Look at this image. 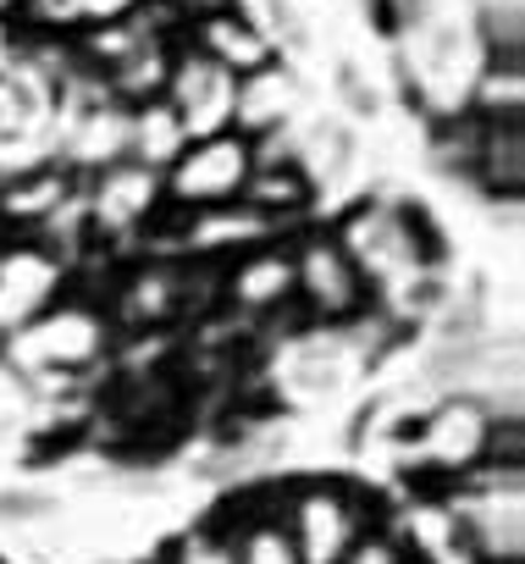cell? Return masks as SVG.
Returning a JSON list of instances; mask_svg holds the SVG:
<instances>
[{"instance_id": "6da1fadb", "label": "cell", "mask_w": 525, "mask_h": 564, "mask_svg": "<svg viewBox=\"0 0 525 564\" xmlns=\"http://www.w3.org/2000/svg\"><path fill=\"white\" fill-rule=\"evenodd\" d=\"M453 536L475 564L525 558V481L519 465H481V481L453 498Z\"/></svg>"}, {"instance_id": "7a4b0ae2", "label": "cell", "mask_w": 525, "mask_h": 564, "mask_svg": "<svg viewBox=\"0 0 525 564\" xmlns=\"http://www.w3.org/2000/svg\"><path fill=\"white\" fill-rule=\"evenodd\" d=\"M277 514L299 547V564H343V553L371 525H382L371 498L360 487H343V481H305L277 503Z\"/></svg>"}, {"instance_id": "3957f363", "label": "cell", "mask_w": 525, "mask_h": 564, "mask_svg": "<svg viewBox=\"0 0 525 564\" xmlns=\"http://www.w3.org/2000/svg\"><path fill=\"white\" fill-rule=\"evenodd\" d=\"M254 172V144L243 133H210V139H188V150L161 172V199L177 210H216L232 205L243 194Z\"/></svg>"}, {"instance_id": "277c9868", "label": "cell", "mask_w": 525, "mask_h": 564, "mask_svg": "<svg viewBox=\"0 0 525 564\" xmlns=\"http://www.w3.org/2000/svg\"><path fill=\"white\" fill-rule=\"evenodd\" d=\"M492 437H497V410L475 393H453L420 415L409 448L437 476H475L492 459Z\"/></svg>"}, {"instance_id": "5b68a950", "label": "cell", "mask_w": 525, "mask_h": 564, "mask_svg": "<svg viewBox=\"0 0 525 564\" xmlns=\"http://www.w3.org/2000/svg\"><path fill=\"white\" fill-rule=\"evenodd\" d=\"M294 300H305L316 322H354L365 311L371 282L354 265V254L338 243V232H310L294 249Z\"/></svg>"}, {"instance_id": "8992f818", "label": "cell", "mask_w": 525, "mask_h": 564, "mask_svg": "<svg viewBox=\"0 0 525 564\" xmlns=\"http://www.w3.org/2000/svg\"><path fill=\"white\" fill-rule=\"evenodd\" d=\"M232 73H221L210 56L199 51H183L177 62H166V84H161V100L177 111L183 133L188 139H210V133H227L232 128Z\"/></svg>"}, {"instance_id": "52a82bcc", "label": "cell", "mask_w": 525, "mask_h": 564, "mask_svg": "<svg viewBox=\"0 0 525 564\" xmlns=\"http://www.w3.org/2000/svg\"><path fill=\"white\" fill-rule=\"evenodd\" d=\"M161 205H166V199H161V172H150V166H139V161L106 166L100 183H95V199H89L100 232H133V227H144Z\"/></svg>"}, {"instance_id": "ba28073f", "label": "cell", "mask_w": 525, "mask_h": 564, "mask_svg": "<svg viewBox=\"0 0 525 564\" xmlns=\"http://www.w3.org/2000/svg\"><path fill=\"white\" fill-rule=\"evenodd\" d=\"M227 300L249 316H266V311H283L294 300V249L283 243H254L232 260L227 271Z\"/></svg>"}, {"instance_id": "9c48e42d", "label": "cell", "mask_w": 525, "mask_h": 564, "mask_svg": "<svg viewBox=\"0 0 525 564\" xmlns=\"http://www.w3.org/2000/svg\"><path fill=\"white\" fill-rule=\"evenodd\" d=\"M294 73L266 62V67H254L232 84V133H277L294 111Z\"/></svg>"}, {"instance_id": "30bf717a", "label": "cell", "mask_w": 525, "mask_h": 564, "mask_svg": "<svg viewBox=\"0 0 525 564\" xmlns=\"http://www.w3.org/2000/svg\"><path fill=\"white\" fill-rule=\"evenodd\" d=\"M188 300V271L177 265H139L128 282H122V294H117V322L122 327H161L183 311Z\"/></svg>"}, {"instance_id": "8fae6325", "label": "cell", "mask_w": 525, "mask_h": 564, "mask_svg": "<svg viewBox=\"0 0 525 564\" xmlns=\"http://www.w3.org/2000/svg\"><path fill=\"white\" fill-rule=\"evenodd\" d=\"M194 51L210 56V62H216L221 73H232V78H243V73H254V67H266V62H272L266 34H260L254 23H243L232 7L199 18V40H194Z\"/></svg>"}, {"instance_id": "7c38bea8", "label": "cell", "mask_w": 525, "mask_h": 564, "mask_svg": "<svg viewBox=\"0 0 525 564\" xmlns=\"http://www.w3.org/2000/svg\"><path fill=\"white\" fill-rule=\"evenodd\" d=\"M183 150H188V133H183L177 111L161 95L144 100V106H128V161H139L150 172H166Z\"/></svg>"}, {"instance_id": "4fadbf2b", "label": "cell", "mask_w": 525, "mask_h": 564, "mask_svg": "<svg viewBox=\"0 0 525 564\" xmlns=\"http://www.w3.org/2000/svg\"><path fill=\"white\" fill-rule=\"evenodd\" d=\"M23 338L40 349V366H78L100 349V322L89 311H45Z\"/></svg>"}, {"instance_id": "5bb4252c", "label": "cell", "mask_w": 525, "mask_h": 564, "mask_svg": "<svg viewBox=\"0 0 525 564\" xmlns=\"http://www.w3.org/2000/svg\"><path fill=\"white\" fill-rule=\"evenodd\" d=\"M310 194H316V183H310L294 161H260V155H254V172H249V183H243L238 199L272 221V216H294V210H305Z\"/></svg>"}, {"instance_id": "9a60e30c", "label": "cell", "mask_w": 525, "mask_h": 564, "mask_svg": "<svg viewBox=\"0 0 525 564\" xmlns=\"http://www.w3.org/2000/svg\"><path fill=\"white\" fill-rule=\"evenodd\" d=\"M266 216L249 210L243 199L232 205H216V210H188V249H254V243H266Z\"/></svg>"}, {"instance_id": "2e32d148", "label": "cell", "mask_w": 525, "mask_h": 564, "mask_svg": "<svg viewBox=\"0 0 525 564\" xmlns=\"http://www.w3.org/2000/svg\"><path fill=\"white\" fill-rule=\"evenodd\" d=\"M67 155L84 161V166H95V172L128 161V106H117V100H95V106L78 117Z\"/></svg>"}, {"instance_id": "e0dca14e", "label": "cell", "mask_w": 525, "mask_h": 564, "mask_svg": "<svg viewBox=\"0 0 525 564\" xmlns=\"http://www.w3.org/2000/svg\"><path fill=\"white\" fill-rule=\"evenodd\" d=\"M227 542H232V564H299V547L277 509H266V514L254 509V514L232 520Z\"/></svg>"}, {"instance_id": "ac0fdd59", "label": "cell", "mask_w": 525, "mask_h": 564, "mask_svg": "<svg viewBox=\"0 0 525 564\" xmlns=\"http://www.w3.org/2000/svg\"><path fill=\"white\" fill-rule=\"evenodd\" d=\"M475 172H481V183H492L497 194H514V188L525 183V139H519V122H481Z\"/></svg>"}, {"instance_id": "d6986e66", "label": "cell", "mask_w": 525, "mask_h": 564, "mask_svg": "<svg viewBox=\"0 0 525 564\" xmlns=\"http://www.w3.org/2000/svg\"><path fill=\"white\" fill-rule=\"evenodd\" d=\"M470 106H475L481 122H519V111H525V73H519V62L514 56H492L475 73Z\"/></svg>"}, {"instance_id": "ffe728a7", "label": "cell", "mask_w": 525, "mask_h": 564, "mask_svg": "<svg viewBox=\"0 0 525 564\" xmlns=\"http://www.w3.org/2000/svg\"><path fill=\"white\" fill-rule=\"evenodd\" d=\"M73 188H67V177L62 172H34V177H18L7 194H0V210H7V216H51L62 199H67Z\"/></svg>"}, {"instance_id": "44dd1931", "label": "cell", "mask_w": 525, "mask_h": 564, "mask_svg": "<svg viewBox=\"0 0 525 564\" xmlns=\"http://www.w3.org/2000/svg\"><path fill=\"white\" fill-rule=\"evenodd\" d=\"M343 564H415V553H409V536H398V531H387V525H371V531L343 553Z\"/></svg>"}, {"instance_id": "7402d4cb", "label": "cell", "mask_w": 525, "mask_h": 564, "mask_svg": "<svg viewBox=\"0 0 525 564\" xmlns=\"http://www.w3.org/2000/svg\"><path fill=\"white\" fill-rule=\"evenodd\" d=\"M172 564H232V542H227V531H188L177 542Z\"/></svg>"}, {"instance_id": "603a6c76", "label": "cell", "mask_w": 525, "mask_h": 564, "mask_svg": "<svg viewBox=\"0 0 525 564\" xmlns=\"http://www.w3.org/2000/svg\"><path fill=\"white\" fill-rule=\"evenodd\" d=\"M172 7H194V0H172Z\"/></svg>"}, {"instance_id": "cb8c5ba5", "label": "cell", "mask_w": 525, "mask_h": 564, "mask_svg": "<svg viewBox=\"0 0 525 564\" xmlns=\"http://www.w3.org/2000/svg\"><path fill=\"white\" fill-rule=\"evenodd\" d=\"M415 564H420V558H415Z\"/></svg>"}]
</instances>
